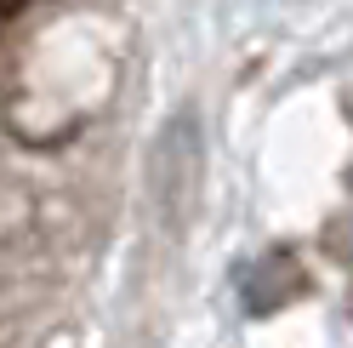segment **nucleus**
<instances>
[{"instance_id": "f257e3e1", "label": "nucleus", "mask_w": 353, "mask_h": 348, "mask_svg": "<svg viewBox=\"0 0 353 348\" xmlns=\"http://www.w3.org/2000/svg\"><path fill=\"white\" fill-rule=\"evenodd\" d=\"M148 171H154V194H160L165 223L176 229L183 211H188V200H194V183H200V126H194L188 108L165 126V137H160V148H154Z\"/></svg>"}, {"instance_id": "f03ea898", "label": "nucleus", "mask_w": 353, "mask_h": 348, "mask_svg": "<svg viewBox=\"0 0 353 348\" xmlns=\"http://www.w3.org/2000/svg\"><path fill=\"white\" fill-rule=\"evenodd\" d=\"M302 297V263L291 251H268L256 257V263L239 274V302H245V314H274L285 302Z\"/></svg>"}, {"instance_id": "7ed1b4c3", "label": "nucleus", "mask_w": 353, "mask_h": 348, "mask_svg": "<svg viewBox=\"0 0 353 348\" xmlns=\"http://www.w3.org/2000/svg\"><path fill=\"white\" fill-rule=\"evenodd\" d=\"M325 246L336 251V257H353V211H347V217H336V223L325 229Z\"/></svg>"}, {"instance_id": "20e7f679", "label": "nucleus", "mask_w": 353, "mask_h": 348, "mask_svg": "<svg viewBox=\"0 0 353 348\" xmlns=\"http://www.w3.org/2000/svg\"><path fill=\"white\" fill-rule=\"evenodd\" d=\"M17 6H23V0H0V17H12Z\"/></svg>"}]
</instances>
